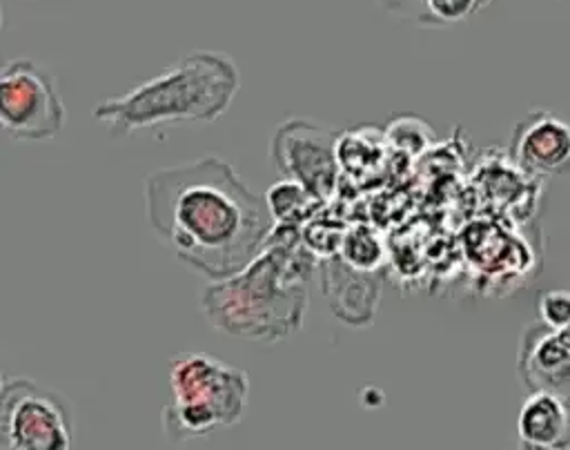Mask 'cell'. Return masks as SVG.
<instances>
[{
	"label": "cell",
	"instance_id": "cell-9",
	"mask_svg": "<svg viewBox=\"0 0 570 450\" xmlns=\"http://www.w3.org/2000/svg\"><path fill=\"white\" fill-rule=\"evenodd\" d=\"M517 372L528 392H550L570 408V343L543 323L523 330Z\"/></svg>",
	"mask_w": 570,
	"mask_h": 450
},
{
	"label": "cell",
	"instance_id": "cell-7",
	"mask_svg": "<svg viewBox=\"0 0 570 450\" xmlns=\"http://www.w3.org/2000/svg\"><path fill=\"white\" fill-rule=\"evenodd\" d=\"M338 134L305 118L283 123L272 140V160L278 174L303 185L314 198L325 200L338 185Z\"/></svg>",
	"mask_w": 570,
	"mask_h": 450
},
{
	"label": "cell",
	"instance_id": "cell-1",
	"mask_svg": "<svg viewBox=\"0 0 570 450\" xmlns=\"http://www.w3.org/2000/svg\"><path fill=\"white\" fill-rule=\"evenodd\" d=\"M145 214L174 256L209 281L249 265L274 229L265 198L218 156L154 169L145 183Z\"/></svg>",
	"mask_w": 570,
	"mask_h": 450
},
{
	"label": "cell",
	"instance_id": "cell-2",
	"mask_svg": "<svg viewBox=\"0 0 570 450\" xmlns=\"http://www.w3.org/2000/svg\"><path fill=\"white\" fill-rule=\"evenodd\" d=\"M312 265L298 227L274 225L249 265L209 283L200 299L203 314L212 327L243 341H285L303 325Z\"/></svg>",
	"mask_w": 570,
	"mask_h": 450
},
{
	"label": "cell",
	"instance_id": "cell-5",
	"mask_svg": "<svg viewBox=\"0 0 570 450\" xmlns=\"http://www.w3.org/2000/svg\"><path fill=\"white\" fill-rule=\"evenodd\" d=\"M0 432L7 450H71L73 414L56 390L29 376H4Z\"/></svg>",
	"mask_w": 570,
	"mask_h": 450
},
{
	"label": "cell",
	"instance_id": "cell-15",
	"mask_svg": "<svg viewBox=\"0 0 570 450\" xmlns=\"http://www.w3.org/2000/svg\"><path fill=\"white\" fill-rule=\"evenodd\" d=\"M552 450H570V443H568V446H561V448H552Z\"/></svg>",
	"mask_w": 570,
	"mask_h": 450
},
{
	"label": "cell",
	"instance_id": "cell-8",
	"mask_svg": "<svg viewBox=\"0 0 570 450\" xmlns=\"http://www.w3.org/2000/svg\"><path fill=\"white\" fill-rule=\"evenodd\" d=\"M510 156L530 176L570 174V123L548 109L530 111L512 131Z\"/></svg>",
	"mask_w": 570,
	"mask_h": 450
},
{
	"label": "cell",
	"instance_id": "cell-10",
	"mask_svg": "<svg viewBox=\"0 0 570 450\" xmlns=\"http://www.w3.org/2000/svg\"><path fill=\"white\" fill-rule=\"evenodd\" d=\"M521 450H552L570 443V408L550 392H530L517 417Z\"/></svg>",
	"mask_w": 570,
	"mask_h": 450
},
{
	"label": "cell",
	"instance_id": "cell-6",
	"mask_svg": "<svg viewBox=\"0 0 570 450\" xmlns=\"http://www.w3.org/2000/svg\"><path fill=\"white\" fill-rule=\"evenodd\" d=\"M65 102L49 69L31 58H13L0 74V125L16 140L42 143L65 127Z\"/></svg>",
	"mask_w": 570,
	"mask_h": 450
},
{
	"label": "cell",
	"instance_id": "cell-14",
	"mask_svg": "<svg viewBox=\"0 0 570 450\" xmlns=\"http://www.w3.org/2000/svg\"><path fill=\"white\" fill-rule=\"evenodd\" d=\"M561 334H563V339H566V341H568V343H570V327H566V330H563V332H561Z\"/></svg>",
	"mask_w": 570,
	"mask_h": 450
},
{
	"label": "cell",
	"instance_id": "cell-3",
	"mask_svg": "<svg viewBox=\"0 0 570 450\" xmlns=\"http://www.w3.org/2000/svg\"><path fill=\"white\" fill-rule=\"evenodd\" d=\"M240 89L236 62L212 49H196L154 78L100 100L91 116L114 136L176 123H214Z\"/></svg>",
	"mask_w": 570,
	"mask_h": 450
},
{
	"label": "cell",
	"instance_id": "cell-13",
	"mask_svg": "<svg viewBox=\"0 0 570 450\" xmlns=\"http://www.w3.org/2000/svg\"><path fill=\"white\" fill-rule=\"evenodd\" d=\"M537 316L539 323L548 325L550 330L563 332L570 327V290L554 287L541 292L537 296Z\"/></svg>",
	"mask_w": 570,
	"mask_h": 450
},
{
	"label": "cell",
	"instance_id": "cell-4",
	"mask_svg": "<svg viewBox=\"0 0 570 450\" xmlns=\"http://www.w3.org/2000/svg\"><path fill=\"white\" fill-rule=\"evenodd\" d=\"M249 401L245 370L207 352H180L169 361V403L163 428L171 443L236 425Z\"/></svg>",
	"mask_w": 570,
	"mask_h": 450
},
{
	"label": "cell",
	"instance_id": "cell-12",
	"mask_svg": "<svg viewBox=\"0 0 570 450\" xmlns=\"http://www.w3.org/2000/svg\"><path fill=\"white\" fill-rule=\"evenodd\" d=\"M383 256V247L374 232L367 227H356L345 234L343 245H341V261L347 263L354 270L361 272H372Z\"/></svg>",
	"mask_w": 570,
	"mask_h": 450
},
{
	"label": "cell",
	"instance_id": "cell-11",
	"mask_svg": "<svg viewBox=\"0 0 570 450\" xmlns=\"http://www.w3.org/2000/svg\"><path fill=\"white\" fill-rule=\"evenodd\" d=\"M265 203L269 207L274 225L289 227H298L305 218L316 214V207L321 205V200L314 198L303 185L287 178H281L269 187V192L265 194Z\"/></svg>",
	"mask_w": 570,
	"mask_h": 450
}]
</instances>
